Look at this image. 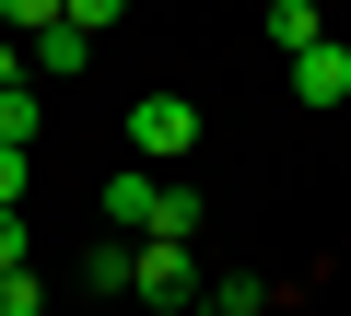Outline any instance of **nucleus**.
Masks as SVG:
<instances>
[{
  "instance_id": "nucleus-4",
  "label": "nucleus",
  "mask_w": 351,
  "mask_h": 316,
  "mask_svg": "<svg viewBox=\"0 0 351 316\" xmlns=\"http://www.w3.org/2000/svg\"><path fill=\"white\" fill-rule=\"evenodd\" d=\"M82 71H94V36H71V24L24 36V82H82Z\"/></svg>"
},
{
  "instance_id": "nucleus-17",
  "label": "nucleus",
  "mask_w": 351,
  "mask_h": 316,
  "mask_svg": "<svg viewBox=\"0 0 351 316\" xmlns=\"http://www.w3.org/2000/svg\"><path fill=\"white\" fill-rule=\"evenodd\" d=\"M339 47H351V12H339Z\"/></svg>"
},
{
  "instance_id": "nucleus-5",
  "label": "nucleus",
  "mask_w": 351,
  "mask_h": 316,
  "mask_svg": "<svg viewBox=\"0 0 351 316\" xmlns=\"http://www.w3.org/2000/svg\"><path fill=\"white\" fill-rule=\"evenodd\" d=\"M281 71H293V106H339V94H351V47H339V36L304 47V59H281Z\"/></svg>"
},
{
  "instance_id": "nucleus-8",
  "label": "nucleus",
  "mask_w": 351,
  "mask_h": 316,
  "mask_svg": "<svg viewBox=\"0 0 351 316\" xmlns=\"http://www.w3.org/2000/svg\"><path fill=\"white\" fill-rule=\"evenodd\" d=\"M36 129H47V94H36V82H12V94H0V141L36 152Z\"/></svg>"
},
{
  "instance_id": "nucleus-12",
  "label": "nucleus",
  "mask_w": 351,
  "mask_h": 316,
  "mask_svg": "<svg viewBox=\"0 0 351 316\" xmlns=\"http://www.w3.org/2000/svg\"><path fill=\"white\" fill-rule=\"evenodd\" d=\"M0 269H36V234H24V211H0Z\"/></svg>"
},
{
  "instance_id": "nucleus-6",
  "label": "nucleus",
  "mask_w": 351,
  "mask_h": 316,
  "mask_svg": "<svg viewBox=\"0 0 351 316\" xmlns=\"http://www.w3.org/2000/svg\"><path fill=\"white\" fill-rule=\"evenodd\" d=\"M339 24H328V0H269V47L281 59H304V47H328Z\"/></svg>"
},
{
  "instance_id": "nucleus-14",
  "label": "nucleus",
  "mask_w": 351,
  "mask_h": 316,
  "mask_svg": "<svg viewBox=\"0 0 351 316\" xmlns=\"http://www.w3.org/2000/svg\"><path fill=\"white\" fill-rule=\"evenodd\" d=\"M199 304H223V316H258V281H211Z\"/></svg>"
},
{
  "instance_id": "nucleus-10",
  "label": "nucleus",
  "mask_w": 351,
  "mask_h": 316,
  "mask_svg": "<svg viewBox=\"0 0 351 316\" xmlns=\"http://www.w3.org/2000/svg\"><path fill=\"white\" fill-rule=\"evenodd\" d=\"M152 234H176V246H188V234H199V188H164V211H152Z\"/></svg>"
},
{
  "instance_id": "nucleus-18",
  "label": "nucleus",
  "mask_w": 351,
  "mask_h": 316,
  "mask_svg": "<svg viewBox=\"0 0 351 316\" xmlns=\"http://www.w3.org/2000/svg\"><path fill=\"white\" fill-rule=\"evenodd\" d=\"M188 316H223V304H188Z\"/></svg>"
},
{
  "instance_id": "nucleus-11",
  "label": "nucleus",
  "mask_w": 351,
  "mask_h": 316,
  "mask_svg": "<svg viewBox=\"0 0 351 316\" xmlns=\"http://www.w3.org/2000/svg\"><path fill=\"white\" fill-rule=\"evenodd\" d=\"M0 316H47V281L36 269H0Z\"/></svg>"
},
{
  "instance_id": "nucleus-9",
  "label": "nucleus",
  "mask_w": 351,
  "mask_h": 316,
  "mask_svg": "<svg viewBox=\"0 0 351 316\" xmlns=\"http://www.w3.org/2000/svg\"><path fill=\"white\" fill-rule=\"evenodd\" d=\"M47 24H71V0H0V36H47Z\"/></svg>"
},
{
  "instance_id": "nucleus-7",
  "label": "nucleus",
  "mask_w": 351,
  "mask_h": 316,
  "mask_svg": "<svg viewBox=\"0 0 351 316\" xmlns=\"http://www.w3.org/2000/svg\"><path fill=\"white\" fill-rule=\"evenodd\" d=\"M82 281H94V293H129V281H141V246H129V234H94V246H82Z\"/></svg>"
},
{
  "instance_id": "nucleus-16",
  "label": "nucleus",
  "mask_w": 351,
  "mask_h": 316,
  "mask_svg": "<svg viewBox=\"0 0 351 316\" xmlns=\"http://www.w3.org/2000/svg\"><path fill=\"white\" fill-rule=\"evenodd\" d=\"M24 82V36H0V94H12Z\"/></svg>"
},
{
  "instance_id": "nucleus-1",
  "label": "nucleus",
  "mask_w": 351,
  "mask_h": 316,
  "mask_svg": "<svg viewBox=\"0 0 351 316\" xmlns=\"http://www.w3.org/2000/svg\"><path fill=\"white\" fill-rule=\"evenodd\" d=\"M199 152V106L188 94H141L129 106V165H188Z\"/></svg>"
},
{
  "instance_id": "nucleus-15",
  "label": "nucleus",
  "mask_w": 351,
  "mask_h": 316,
  "mask_svg": "<svg viewBox=\"0 0 351 316\" xmlns=\"http://www.w3.org/2000/svg\"><path fill=\"white\" fill-rule=\"evenodd\" d=\"M0 211H24V152L0 141Z\"/></svg>"
},
{
  "instance_id": "nucleus-2",
  "label": "nucleus",
  "mask_w": 351,
  "mask_h": 316,
  "mask_svg": "<svg viewBox=\"0 0 351 316\" xmlns=\"http://www.w3.org/2000/svg\"><path fill=\"white\" fill-rule=\"evenodd\" d=\"M199 281H211V269H199L188 246H176V234H152V246H141V281H129V293H141V304H164V316H188V304H199Z\"/></svg>"
},
{
  "instance_id": "nucleus-3",
  "label": "nucleus",
  "mask_w": 351,
  "mask_h": 316,
  "mask_svg": "<svg viewBox=\"0 0 351 316\" xmlns=\"http://www.w3.org/2000/svg\"><path fill=\"white\" fill-rule=\"evenodd\" d=\"M152 211H164V176H152V165H117V176H106V234L152 246Z\"/></svg>"
},
{
  "instance_id": "nucleus-13",
  "label": "nucleus",
  "mask_w": 351,
  "mask_h": 316,
  "mask_svg": "<svg viewBox=\"0 0 351 316\" xmlns=\"http://www.w3.org/2000/svg\"><path fill=\"white\" fill-rule=\"evenodd\" d=\"M117 12H129V0H71V36H106Z\"/></svg>"
}]
</instances>
